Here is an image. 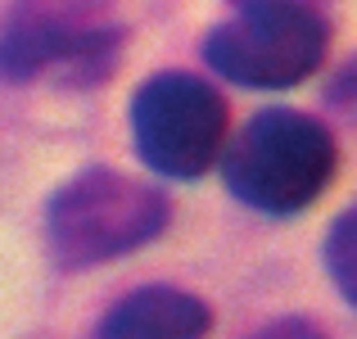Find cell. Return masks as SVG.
Returning a JSON list of instances; mask_svg holds the SVG:
<instances>
[{
    "mask_svg": "<svg viewBox=\"0 0 357 339\" xmlns=\"http://www.w3.org/2000/svg\"><path fill=\"white\" fill-rule=\"evenodd\" d=\"M331 27L312 0H244L204 36V63L231 86L289 91L326 59Z\"/></svg>",
    "mask_w": 357,
    "mask_h": 339,
    "instance_id": "cell-4",
    "label": "cell"
},
{
    "mask_svg": "<svg viewBox=\"0 0 357 339\" xmlns=\"http://www.w3.org/2000/svg\"><path fill=\"white\" fill-rule=\"evenodd\" d=\"M213 326V312L204 299L172 285H140L122 294L91 339H204Z\"/></svg>",
    "mask_w": 357,
    "mask_h": 339,
    "instance_id": "cell-6",
    "label": "cell"
},
{
    "mask_svg": "<svg viewBox=\"0 0 357 339\" xmlns=\"http://www.w3.org/2000/svg\"><path fill=\"white\" fill-rule=\"evenodd\" d=\"M244 339H326V331L317 322H307V317H276V322L258 326Z\"/></svg>",
    "mask_w": 357,
    "mask_h": 339,
    "instance_id": "cell-8",
    "label": "cell"
},
{
    "mask_svg": "<svg viewBox=\"0 0 357 339\" xmlns=\"http://www.w3.org/2000/svg\"><path fill=\"white\" fill-rule=\"evenodd\" d=\"M167 218L172 209L163 190L114 167H86L54 190L45 209V244L59 267L77 271L145 249L167 226Z\"/></svg>",
    "mask_w": 357,
    "mask_h": 339,
    "instance_id": "cell-3",
    "label": "cell"
},
{
    "mask_svg": "<svg viewBox=\"0 0 357 339\" xmlns=\"http://www.w3.org/2000/svg\"><path fill=\"white\" fill-rule=\"evenodd\" d=\"M131 145L140 163L172 181H195L222 158L231 136L227 100L195 73H154L131 96Z\"/></svg>",
    "mask_w": 357,
    "mask_h": 339,
    "instance_id": "cell-5",
    "label": "cell"
},
{
    "mask_svg": "<svg viewBox=\"0 0 357 339\" xmlns=\"http://www.w3.org/2000/svg\"><path fill=\"white\" fill-rule=\"evenodd\" d=\"M321 262L331 271L335 289L344 294V303L357 308V204L340 213L326 231V244H321Z\"/></svg>",
    "mask_w": 357,
    "mask_h": 339,
    "instance_id": "cell-7",
    "label": "cell"
},
{
    "mask_svg": "<svg viewBox=\"0 0 357 339\" xmlns=\"http://www.w3.org/2000/svg\"><path fill=\"white\" fill-rule=\"evenodd\" d=\"M122 50L114 0H9L0 14V77L91 86Z\"/></svg>",
    "mask_w": 357,
    "mask_h": 339,
    "instance_id": "cell-2",
    "label": "cell"
},
{
    "mask_svg": "<svg viewBox=\"0 0 357 339\" xmlns=\"http://www.w3.org/2000/svg\"><path fill=\"white\" fill-rule=\"evenodd\" d=\"M340 167V149L326 122L298 109H262L227 136L222 181L244 209L294 218L326 195Z\"/></svg>",
    "mask_w": 357,
    "mask_h": 339,
    "instance_id": "cell-1",
    "label": "cell"
},
{
    "mask_svg": "<svg viewBox=\"0 0 357 339\" xmlns=\"http://www.w3.org/2000/svg\"><path fill=\"white\" fill-rule=\"evenodd\" d=\"M236 5H244V0H236Z\"/></svg>",
    "mask_w": 357,
    "mask_h": 339,
    "instance_id": "cell-9",
    "label": "cell"
}]
</instances>
